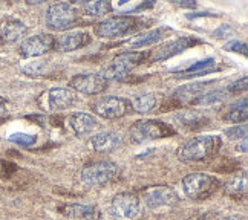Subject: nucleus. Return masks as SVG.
<instances>
[{"label": "nucleus", "instance_id": "obj_21", "mask_svg": "<svg viewBox=\"0 0 248 220\" xmlns=\"http://www.w3.org/2000/svg\"><path fill=\"white\" fill-rule=\"evenodd\" d=\"M217 69V64L215 59H205L202 61H198L192 66H188L186 69L181 71H173L178 72L179 78H192V76H199V75H205V73H212Z\"/></svg>", "mask_w": 248, "mask_h": 220}, {"label": "nucleus", "instance_id": "obj_5", "mask_svg": "<svg viewBox=\"0 0 248 220\" xmlns=\"http://www.w3.org/2000/svg\"><path fill=\"white\" fill-rule=\"evenodd\" d=\"M118 167L112 161H97L86 164L81 170V180L88 187H100L117 176Z\"/></svg>", "mask_w": 248, "mask_h": 220}, {"label": "nucleus", "instance_id": "obj_29", "mask_svg": "<svg viewBox=\"0 0 248 220\" xmlns=\"http://www.w3.org/2000/svg\"><path fill=\"white\" fill-rule=\"evenodd\" d=\"M228 139H245L247 138V126H236L225 130Z\"/></svg>", "mask_w": 248, "mask_h": 220}, {"label": "nucleus", "instance_id": "obj_10", "mask_svg": "<svg viewBox=\"0 0 248 220\" xmlns=\"http://www.w3.org/2000/svg\"><path fill=\"white\" fill-rule=\"evenodd\" d=\"M75 101V95L71 89L66 88H51L46 90L40 100L39 104L43 110L47 112H60L64 109H69Z\"/></svg>", "mask_w": 248, "mask_h": 220}, {"label": "nucleus", "instance_id": "obj_12", "mask_svg": "<svg viewBox=\"0 0 248 220\" xmlns=\"http://www.w3.org/2000/svg\"><path fill=\"white\" fill-rule=\"evenodd\" d=\"M55 38L51 34H37L30 38H26L20 43L18 52L25 59H31V57H40L54 49Z\"/></svg>", "mask_w": 248, "mask_h": 220}, {"label": "nucleus", "instance_id": "obj_15", "mask_svg": "<svg viewBox=\"0 0 248 220\" xmlns=\"http://www.w3.org/2000/svg\"><path fill=\"white\" fill-rule=\"evenodd\" d=\"M28 32V26L14 17H6L0 22V40L5 43H16Z\"/></svg>", "mask_w": 248, "mask_h": 220}, {"label": "nucleus", "instance_id": "obj_30", "mask_svg": "<svg viewBox=\"0 0 248 220\" xmlns=\"http://www.w3.org/2000/svg\"><path fill=\"white\" fill-rule=\"evenodd\" d=\"M225 49L227 51H232V52H242L244 55H247V44L241 43L239 40H232L225 44Z\"/></svg>", "mask_w": 248, "mask_h": 220}, {"label": "nucleus", "instance_id": "obj_18", "mask_svg": "<svg viewBox=\"0 0 248 220\" xmlns=\"http://www.w3.org/2000/svg\"><path fill=\"white\" fill-rule=\"evenodd\" d=\"M169 32H170L169 28H155V29H152V31H147V32H142V34L132 37L130 40H127L124 44H126L127 47H132V49L150 46V44H154L159 40H163Z\"/></svg>", "mask_w": 248, "mask_h": 220}, {"label": "nucleus", "instance_id": "obj_35", "mask_svg": "<svg viewBox=\"0 0 248 220\" xmlns=\"http://www.w3.org/2000/svg\"><path fill=\"white\" fill-rule=\"evenodd\" d=\"M178 5L181 8H196V2H188V0H184V2H178Z\"/></svg>", "mask_w": 248, "mask_h": 220}, {"label": "nucleus", "instance_id": "obj_36", "mask_svg": "<svg viewBox=\"0 0 248 220\" xmlns=\"http://www.w3.org/2000/svg\"><path fill=\"white\" fill-rule=\"evenodd\" d=\"M224 220H245V217L244 216H230V217H227Z\"/></svg>", "mask_w": 248, "mask_h": 220}, {"label": "nucleus", "instance_id": "obj_27", "mask_svg": "<svg viewBox=\"0 0 248 220\" xmlns=\"http://www.w3.org/2000/svg\"><path fill=\"white\" fill-rule=\"evenodd\" d=\"M228 92H224V90H215V92H207L204 93L202 97L198 98V104H201V106H208V104H215V103H219V101H224L227 98Z\"/></svg>", "mask_w": 248, "mask_h": 220}, {"label": "nucleus", "instance_id": "obj_3", "mask_svg": "<svg viewBox=\"0 0 248 220\" xmlns=\"http://www.w3.org/2000/svg\"><path fill=\"white\" fill-rule=\"evenodd\" d=\"M219 187H221V182L215 176L207 173H190L183 179V190L186 196L195 200L210 197L216 193Z\"/></svg>", "mask_w": 248, "mask_h": 220}, {"label": "nucleus", "instance_id": "obj_8", "mask_svg": "<svg viewBox=\"0 0 248 220\" xmlns=\"http://www.w3.org/2000/svg\"><path fill=\"white\" fill-rule=\"evenodd\" d=\"M91 109L95 115H98L104 119H117L132 110L130 103L126 98L120 97H103L95 101Z\"/></svg>", "mask_w": 248, "mask_h": 220}, {"label": "nucleus", "instance_id": "obj_33", "mask_svg": "<svg viewBox=\"0 0 248 220\" xmlns=\"http://www.w3.org/2000/svg\"><path fill=\"white\" fill-rule=\"evenodd\" d=\"M6 115H8V112H6V104H5L3 100H0V121H3L6 118Z\"/></svg>", "mask_w": 248, "mask_h": 220}, {"label": "nucleus", "instance_id": "obj_6", "mask_svg": "<svg viewBox=\"0 0 248 220\" xmlns=\"http://www.w3.org/2000/svg\"><path fill=\"white\" fill-rule=\"evenodd\" d=\"M137 28V18L132 15H115L95 25L93 32L100 38H120Z\"/></svg>", "mask_w": 248, "mask_h": 220}, {"label": "nucleus", "instance_id": "obj_28", "mask_svg": "<svg viewBox=\"0 0 248 220\" xmlns=\"http://www.w3.org/2000/svg\"><path fill=\"white\" fill-rule=\"evenodd\" d=\"M9 141L16 142L17 146H22V147H31L35 144L37 136L28 135V133H13V135L9 136Z\"/></svg>", "mask_w": 248, "mask_h": 220}, {"label": "nucleus", "instance_id": "obj_9", "mask_svg": "<svg viewBox=\"0 0 248 220\" xmlns=\"http://www.w3.org/2000/svg\"><path fill=\"white\" fill-rule=\"evenodd\" d=\"M110 213L118 220H133L140 214L138 196L129 191L118 193L110 202Z\"/></svg>", "mask_w": 248, "mask_h": 220}, {"label": "nucleus", "instance_id": "obj_24", "mask_svg": "<svg viewBox=\"0 0 248 220\" xmlns=\"http://www.w3.org/2000/svg\"><path fill=\"white\" fill-rule=\"evenodd\" d=\"M84 13L91 17H101L109 14L113 6L110 2H104V0H97V2H84L83 3Z\"/></svg>", "mask_w": 248, "mask_h": 220}, {"label": "nucleus", "instance_id": "obj_34", "mask_svg": "<svg viewBox=\"0 0 248 220\" xmlns=\"http://www.w3.org/2000/svg\"><path fill=\"white\" fill-rule=\"evenodd\" d=\"M8 167H9V164H6V162H3L2 159H0V177L8 173Z\"/></svg>", "mask_w": 248, "mask_h": 220}, {"label": "nucleus", "instance_id": "obj_19", "mask_svg": "<svg viewBox=\"0 0 248 220\" xmlns=\"http://www.w3.org/2000/svg\"><path fill=\"white\" fill-rule=\"evenodd\" d=\"M62 213L69 220H95L98 217L97 208L83 204H69L62 208Z\"/></svg>", "mask_w": 248, "mask_h": 220}, {"label": "nucleus", "instance_id": "obj_7", "mask_svg": "<svg viewBox=\"0 0 248 220\" xmlns=\"http://www.w3.org/2000/svg\"><path fill=\"white\" fill-rule=\"evenodd\" d=\"M130 139L137 144L141 142H147V141H154L158 138H164L167 135H171L173 130H171L167 124L155 121V119H141L137 121L133 126L130 127Z\"/></svg>", "mask_w": 248, "mask_h": 220}, {"label": "nucleus", "instance_id": "obj_20", "mask_svg": "<svg viewBox=\"0 0 248 220\" xmlns=\"http://www.w3.org/2000/svg\"><path fill=\"white\" fill-rule=\"evenodd\" d=\"M91 42V37L88 32L84 31H75V32H69L63 35L59 43H55L57 46L60 47V51L63 52H72V51H77L80 47L86 46Z\"/></svg>", "mask_w": 248, "mask_h": 220}, {"label": "nucleus", "instance_id": "obj_11", "mask_svg": "<svg viewBox=\"0 0 248 220\" xmlns=\"http://www.w3.org/2000/svg\"><path fill=\"white\" fill-rule=\"evenodd\" d=\"M69 86L84 95H97L108 89L109 81L100 73H80L69 80Z\"/></svg>", "mask_w": 248, "mask_h": 220}, {"label": "nucleus", "instance_id": "obj_17", "mask_svg": "<svg viewBox=\"0 0 248 220\" xmlns=\"http://www.w3.org/2000/svg\"><path fill=\"white\" fill-rule=\"evenodd\" d=\"M91 146L95 151H113L123 146V136L115 132H100L92 136Z\"/></svg>", "mask_w": 248, "mask_h": 220}, {"label": "nucleus", "instance_id": "obj_13", "mask_svg": "<svg viewBox=\"0 0 248 220\" xmlns=\"http://www.w3.org/2000/svg\"><path fill=\"white\" fill-rule=\"evenodd\" d=\"M142 199H144L146 205L150 209H161L175 205L178 196L175 193V190L170 187H152L144 191Z\"/></svg>", "mask_w": 248, "mask_h": 220}, {"label": "nucleus", "instance_id": "obj_2", "mask_svg": "<svg viewBox=\"0 0 248 220\" xmlns=\"http://www.w3.org/2000/svg\"><path fill=\"white\" fill-rule=\"evenodd\" d=\"M149 57L147 52H123L120 55H117L115 59L112 60V63L104 68L103 72L100 73L103 78L109 80H123L126 76L140 66L142 61Z\"/></svg>", "mask_w": 248, "mask_h": 220}, {"label": "nucleus", "instance_id": "obj_32", "mask_svg": "<svg viewBox=\"0 0 248 220\" xmlns=\"http://www.w3.org/2000/svg\"><path fill=\"white\" fill-rule=\"evenodd\" d=\"M230 32H232V28H230V26H227V25H224V26L219 28L217 31H215V35H216V37H224V38H225Z\"/></svg>", "mask_w": 248, "mask_h": 220}, {"label": "nucleus", "instance_id": "obj_14", "mask_svg": "<svg viewBox=\"0 0 248 220\" xmlns=\"http://www.w3.org/2000/svg\"><path fill=\"white\" fill-rule=\"evenodd\" d=\"M201 42L198 40L196 37H181V38H176L173 42H169L166 44H163L161 47L154 52L152 55V60L154 61H163V60H167L170 57L173 55H178L181 52H184L188 47H192L195 44H199Z\"/></svg>", "mask_w": 248, "mask_h": 220}, {"label": "nucleus", "instance_id": "obj_4", "mask_svg": "<svg viewBox=\"0 0 248 220\" xmlns=\"http://www.w3.org/2000/svg\"><path fill=\"white\" fill-rule=\"evenodd\" d=\"M78 20L77 9H75L74 3L69 2H60L54 3L47 8L45 22L46 26L52 31H66L75 26Z\"/></svg>", "mask_w": 248, "mask_h": 220}, {"label": "nucleus", "instance_id": "obj_22", "mask_svg": "<svg viewBox=\"0 0 248 220\" xmlns=\"http://www.w3.org/2000/svg\"><path fill=\"white\" fill-rule=\"evenodd\" d=\"M215 84V81H204V83H192V84H187L179 88L175 92V98L181 100V101H190V100H195L202 97L204 92L207 90L208 86Z\"/></svg>", "mask_w": 248, "mask_h": 220}, {"label": "nucleus", "instance_id": "obj_16", "mask_svg": "<svg viewBox=\"0 0 248 220\" xmlns=\"http://www.w3.org/2000/svg\"><path fill=\"white\" fill-rule=\"evenodd\" d=\"M68 124L77 136L89 135V133H92L98 127V121L95 119L92 115L83 113V112H74L72 115H69Z\"/></svg>", "mask_w": 248, "mask_h": 220}, {"label": "nucleus", "instance_id": "obj_1", "mask_svg": "<svg viewBox=\"0 0 248 220\" xmlns=\"http://www.w3.org/2000/svg\"><path fill=\"white\" fill-rule=\"evenodd\" d=\"M221 148V139L219 136L204 135L190 139L179 150V159L183 162H201L213 158Z\"/></svg>", "mask_w": 248, "mask_h": 220}, {"label": "nucleus", "instance_id": "obj_23", "mask_svg": "<svg viewBox=\"0 0 248 220\" xmlns=\"http://www.w3.org/2000/svg\"><path fill=\"white\" fill-rule=\"evenodd\" d=\"M158 101L159 100L155 93H142L135 98H132V101L129 103H130V109L135 110L137 113H149L158 107Z\"/></svg>", "mask_w": 248, "mask_h": 220}, {"label": "nucleus", "instance_id": "obj_31", "mask_svg": "<svg viewBox=\"0 0 248 220\" xmlns=\"http://www.w3.org/2000/svg\"><path fill=\"white\" fill-rule=\"evenodd\" d=\"M247 81H248V78H247V76H244L242 80H237L236 83H233V84L228 86L227 92H228V93H239V92L247 90Z\"/></svg>", "mask_w": 248, "mask_h": 220}, {"label": "nucleus", "instance_id": "obj_26", "mask_svg": "<svg viewBox=\"0 0 248 220\" xmlns=\"http://www.w3.org/2000/svg\"><path fill=\"white\" fill-rule=\"evenodd\" d=\"M247 190V175L242 171V175H237L233 179H230L225 185V191L232 196H239L245 193Z\"/></svg>", "mask_w": 248, "mask_h": 220}, {"label": "nucleus", "instance_id": "obj_25", "mask_svg": "<svg viewBox=\"0 0 248 220\" xmlns=\"http://www.w3.org/2000/svg\"><path fill=\"white\" fill-rule=\"evenodd\" d=\"M248 101L247 98H242L241 101H237L234 106L230 109L227 115V119L230 122H234V124H239V122H245L247 118H248Z\"/></svg>", "mask_w": 248, "mask_h": 220}]
</instances>
